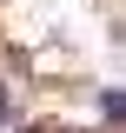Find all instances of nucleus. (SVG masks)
Returning <instances> with one entry per match:
<instances>
[{
	"mask_svg": "<svg viewBox=\"0 0 126 133\" xmlns=\"http://www.w3.org/2000/svg\"><path fill=\"white\" fill-rule=\"evenodd\" d=\"M7 127H13V87L0 80V133H7Z\"/></svg>",
	"mask_w": 126,
	"mask_h": 133,
	"instance_id": "nucleus-2",
	"label": "nucleus"
},
{
	"mask_svg": "<svg viewBox=\"0 0 126 133\" xmlns=\"http://www.w3.org/2000/svg\"><path fill=\"white\" fill-rule=\"evenodd\" d=\"M93 100H100V120H106V127H120V133H126V87H100Z\"/></svg>",
	"mask_w": 126,
	"mask_h": 133,
	"instance_id": "nucleus-1",
	"label": "nucleus"
}]
</instances>
